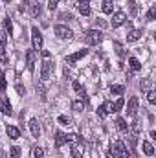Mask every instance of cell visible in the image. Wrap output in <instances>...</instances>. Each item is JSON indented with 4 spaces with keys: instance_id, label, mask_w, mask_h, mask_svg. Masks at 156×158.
Segmentation results:
<instances>
[{
    "instance_id": "5",
    "label": "cell",
    "mask_w": 156,
    "mask_h": 158,
    "mask_svg": "<svg viewBox=\"0 0 156 158\" xmlns=\"http://www.w3.org/2000/svg\"><path fill=\"white\" fill-rule=\"evenodd\" d=\"M51 74H53V63L50 59H46L42 63V68H40V79L42 81H48V79L51 77Z\"/></svg>"
},
{
    "instance_id": "39",
    "label": "cell",
    "mask_w": 156,
    "mask_h": 158,
    "mask_svg": "<svg viewBox=\"0 0 156 158\" xmlns=\"http://www.w3.org/2000/svg\"><path fill=\"white\" fill-rule=\"evenodd\" d=\"M59 2H61V0H48V7H50V9L53 11V9H55V7L59 6Z\"/></svg>"
},
{
    "instance_id": "20",
    "label": "cell",
    "mask_w": 156,
    "mask_h": 158,
    "mask_svg": "<svg viewBox=\"0 0 156 158\" xmlns=\"http://www.w3.org/2000/svg\"><path fill=\"white\" fill-rule=\"evenodd\" d=\"M142 149H143V153H145L147 156H153V155H154V147H153L151 142H143V143H142Z\"/></svg>"
},
{
    "instance_id": "28",
    "label": "cell",
    "mask_w": 156,
    "mask_h": 158,
    "mask_svg": "<svg viewBox=\"0 0 156 158\" xmlns=\"http://www.w3.org/2000/svg\"><path fill=\"white\" fill-rule=\"evenodd\" d=\"M129 11H130V15H138V6L134 0H129Z\"/></svg>"
},
{
    "instance_id": "22",
    "label": "cell",
    "mask_w": 156,
    "mask_h": 158,
    "mask_svg": "<svg viewBox=\"0 0 156 158\" xmlns=\"http://www.w3.org/2000/svg\"><path fill=\"white\" fill-rule=\"evenodd\" d=\"M72 88H74V90L77 92L79 96H81V98H84V94H86V90H84V86H83V85H81L79 81H74V83H72Z\"/></svg>"
},
{
    "instance_id": "26",
    "label": "cell",
    "mask_w": 156,
    "mask_h": 158,
    "mask_svg": "<svg viewBox=\"0 0 156 158\" xmlns=\"http://www.w3.org/2000/svg\"><path fill=\"white\" fill-rule=\"evenodd\" d=\"M116 125H117V129H119V131H123V132L129 129V123L125 121V118H117L116 119Z\"/></svg>"
},
{
    "instance_id": "42",
    "label": "cell",
    "mask_w": 156,
    "mask_h": 158,
    "mask_svg": "<svg viewBox=\"0 0 156 158\" xmlns=\"http://www.w3.org/2000/svg\"><path fill=\"white\" fill-rule=\"evenodd\" d=\"M96 24H97L99 28H107V22H105L103 19H96Z\"/></svg>"
},
{
    "instance_id": "24",
    "label": "cell",
    "mask_w": 156,
    "mask_h": 158,
    "mask_svg": "<svg viewBox=\"0 0 156 158\" xmlns=\"http://www.w3.org/2000/svg\"><path fill=\"white\" fill-rule=\"evenodd\" d=\"M112 107H114V112H119V110L125 107V99H123V98H117L116 101L112 103Z\"/></svg>"
},
{
    "instance_id": "4",
    "label": "cell",
    "mask_w": 156,
    "mask_h": 158,
    "mask_svg": "<svg viewBox=\"0 0 156 158\" xmlns=\"http://www.w3.org/2000/svg\"><path fill=\"white\" fill-rule=\"evenodd\" d=\"M31 42H33V50H42V44H44V39H42V33L39 31L37 26L31 28Z\"/></svg>"
},
{
    "instance_id": "8",
    "label": "cell",
    "mask_w": 156,
    "mask_h": 158,
    "mask_svg": "<svg viewBox=\"0 0 156 158\" xmlns=\"http://www.w3.org/2000/svg\"><path fill=\"white\" fill-rule=\"evenodd\" d=\"M125 20H127V15H125L123 11H116V13L112 15V28H119V26H123Z\"/></svg>"
},
{
    "instance_id": "36",
    "label": "cell",
    "mask_w": 156,
    "mask_h": 158,
    "mask_svg": "<svg viewBox=\"0 0 156 158\" xmlns=\"http://www.w3.org/2000/svg\"><path fill=\"white\" fill-rule=\"evenodd\" d=\"M107 114H109V112H107V107H105V103H103L101 107H97V116H99V118H105Z\"/></svg>"
},
{
    "instance_id": "27",
    "label": "cell",
    "mask_w": 156,
    "mask_h": 158,
    "mask_svg": "<svg viewBox=\"0 0 156 158\" xmlns=\"http://www.w3.org/2000/svg\"><path fill=\"white\" fill-rule=\"evenodd\" d=\"M123 90H125L123 85H112V86H110V94H117V96H119V94H123Z\"/></svg>"
},
{
    "instance_id": "23",
    "label": "cell",
    "mask_w": 156,
    "mask_h": 158,
    "mask_svg": "<svg viewBox=\"0 0 156 158\" xmlns=\"http://www.w3.org/2000/svg\"><path fill=\"white\" fill-rule=\"evenodd\" d=\"M31 158H44V149L39 147V145H35L31 149Z\"/></svg>"
},
{
    "instance_id": "11",
    "label": "cell",
    "mask_w": 156,
    "mask_h": 158,
    "mask_svg": "<svg viewBox=\"0 0 156 158\" xmlns=\"http://www.w3.org/2000/svg\"><path fill=\"white\" fill-rule=\"evenodd\" d=\"M64 143H68V134H64V132L57 131V132H55V147H57V149H61Z\"/></svg>"
},
{
    "instance_id": "15",
    "label": "cell",
    "mask_w": 156,
    "mask_h": 158,
    "mask_svg": "<svg viewBox=\"0 0 156 158\" xmlns=\"http://www.w3.org/2000/svg\"><path fill=\"white\" fill-rule=\"evenodd\" d=\"M77 9H79V13H81L83 17H88V15H90V4H88V0L79 2V4H77Z\"/></svg>"
},
{
    "instance_id": "29",
    "label": "cell",
    "mask_w": 156,
    "mask_h": 158,
    "mask_svg": "<svg viewBox=\"0 0 156 158\" xmlns=\"http://www.w3.org/2000/svg\"><path fill=\"white\" fill-rule=\"evenodd\" d=\"M72 109H74L76 112H81V110H84V103H83V101H74V103H72Z\"/></svg>"
},
{
    "instance_id": "6",
    "label": "cell",
    "mask_w": 156,
    "mask_h": 158,
    "mask_svg": "<svg viewBox=\"0 0 156 158\" xmlns=\"http://www.w3.org/2000/svg\"><path fill=\"white\" fill-rule=\"evenodd\" d=\"M35 63H37V53H35V50L31 48V50L26 52V68H28L30 72H33V70H35Z\"/></svg>"
},
{
    "instance_id": "34",
    "label": "cell",
    "mask_w": 156,
    "mask_h": 158,
    "mask_svg": "<svg viewBox=\"0 0 156 158\" xmlns=\"http://www.w3.org/2000/svg\"><path fill=\"white\" fill-rule=\"evenodd\" d=\"M0 63H7V55H6V46L0 44Z\"/></svg>"
},
{
    "instance_id": "32",
    "label": "cell",
    "mask_w": 156,
    "mask_h": 158,
    "mask_svg": "<svg viewBox=\"0 0 156 158\" xmlns=\"http://www.w3.org/2000/svg\"><path fill=\"white\" fill-rule=\"evenodd\" d=\"M151 85H153L151 79H143V81L140 83V88H143V90H151Z\"/></svg>"
},
{
    "instance_id": "1",
    "label": "cell",
    "mask_w": 156,
    "mask_h": 158,
    "mask_svg": "<svg viewBox=\"0 0 156 158\" xmlns=\"http://www.w3.org/2000/svg\"><path fill=\"white\" fill-rule=\"evenodd\" d=\"M101 40H103V33L99 30H88L84 33V44H88V46H97V44H101Z\"/></svg>"
},
{
    "instance_id": "2",
    "label": "cell",
    "mask_w": 156,
    "mask_h": 158,
    "mask_svg": "<svg viewBox=\"0 0 156 158\" xmlns=\"http://www.w3.org/2000/svg\"><path fill=\"white\" fill-rule=\"evenodd\" d=\"M53 33L57 35V39H63V40L74 39V31H72L68 26H64V24H57V26L53 28Z\"/></svg>"
},
{
    "instance_id": "3",
    "label": "cell",
    "mask_w": 156,
    "mask_h": 158,
    "mask_svg": "<svg viewBox=\"0 0 156 158\" xmlns=\"http://www.w3.org/2000/svg\"><path fill=\"white\" fill-rule=\"evenodd\" d=\"M112 149H114V153H116V156H117V158H129V156H130V151L127 149L125 142H121V140L114 142Z\"/></svg>"
},
{
    "instance_id": "19",
    "label": "cell",
    "mask_w": 156,
    "mask_h": 158,
    "mask_svg": "<svg viewBox=\"0 0 156 158\" xmlns=\"http://www.w3.org/2000/svg\"><path fill=\"white\" fill-rule=\"evenodd\" d=\"M140 37H142V31L140 30H130L129 35H127V42H136Z\"/></svg>"
},
{
    "instance_id": "30",
    "label": "cell",
    "mask_w": 156,
    "mask_h": 158,
    "mask_svg": "<svg viewBox=\"0 0 156 158\" xmlns=\"http://www.w3.org/2000/svg\"><path fill=\"white\" fill-rule=\"evenodd\" d=\"M9 158H20V147H11L9 149Z\"/></svg>"
},
{
    "instance_id": "38",
    "label": "cell",
    "mask_w": 156,
    "mask_h": 158,
    "mask_svg": "<svg viewBox=\"0 0 156 158\" xmlns=\"http://www.w3.org/2000/svg\"><path fill=\"white\" fill-rule=\"evenodd\" d=\"M6 86H7V83H6V76H4V72L0 70V88H2V92L6 90Z\"/></svg>"
},
{
    "instance_id": "43",
    "label": "cell",
    "mask_w": 156,
    "mask_h": 158,
    "mask_svg": "<svg viewBox=\"0 0 156 158\" xmlns=\"http://www.w3.org/2000/svg\"><path fill=\"white\" fill-rule=\"evenodd\" d=\"M4 2H7V4H9V2H11V0H4Z\"/></svg>"
},
{
    "instance_id": "12",
    "label": "cell",
    "mask_w": 156,
    "mask_h": 158,
    "mask_svg": "<svg viewBox=\"0 0 156 158\" xmlns=\"http://www.w3.org/2000/svg\"><path fill=\"white\" fill-rule=\"evenodd\" d=\"M0 110L6 114V116H9V114H13V110H11V103L4 98V96H0Z\"/></svg>"
},
{
    "instance_id": "16",
    "label": "cell",
    "mask_w": 156,
    "mask_h": 158,
    "mask_svg": "<svg viewBox=\"0 0 156 158\" xmlns=\"http://www.w3.org/2000/svg\"><path fill=\"white\" fill-rule=\"evenodd\" d=\"M101 11L107 13V15H112V13H114V2H112V0H103V4H101Z\"/></svg>"
},
{
    "instance_id": "21",
    "label": "cell",
    "mask_w": 156,
    "mask_h": 158,
    "mask_svg": "<svg viewBox=\"0 0 156 158\" xmlns=\"http://www.w3.org/2000/svg\"><path fill=\"white\" fill-rule=\"evenodd\" d=\"M129 64H130V70H132V72L142 70V63H140L136 57H130V59H129Z\"/></svg>"
},
{
    "instance_id": "33",
    "label": "cell",
    "mask_w": 156,
    "mask_h": 158,
    "mask_svg": "<svg viewBox=\"0 0 156 158\" xmlns=\"http://www.w3.org/2000/svg\"><path fill=\"white\" fill-rule=\"evenodd\" d=\"M147 99H149L151 105H154L156 103V92L154 90H147Z\"/></svg>"
},
{
    "instance_id": "17",
    "label": "cell",
    "mask_w": 156,
    "mask_h": 158,
    "mask_svg": "<svg viewBox=\"0 0 156 158\" xmlns=\"http://www.w3.org/2000/svg\"><path fill=\"white\" fill-rule=\"evenodd\" d=\"M127 143H129V151L134 153L136 151V143H138V136L136 134H129L127 136Z\"/></svg>"
},
{
    "instance_id": "41",
    "label": "cell",
    "mask_w": 156,
    "mask_h": 158,
    "mask_svg": "<svg viewBox=\"0 0 156 158\" xmlns=\"http://www.w3.org/2000/svg\"><path fill=\"white\" fill-rule=\"evenodd\" d=\"M15 90L18 92V96H24V94H26V88H24L22 85H17V86H15Z\"/></svg>"
},
{
    "instance_id": "9",
    "label": "cell",
    "mask_w": 156,
    "mask_h": 158,
    "mask_svg": "<svg viewBox=\"0 0 156 158\" xmlns=\"http://www.w3.org/2000/svg\"><path fill=\"white\" fill-rule=\"evenodd\" d=\"M40 13H42V4H40L39 0L30 2V15L33 19H37V17H40Z\"/></svg>"
},
{
    "instance_id": "18",
    "label": "cell",
    "mask_w": 156,
    "mask_h": 158,
    "mask_svg": "<svg viewBox=\"0 0 156 158\" xmlns=\"http://www.w3.org/2000/svg\"><path fill=\"white\" fill-rule=\"evenodd\" d=\"M4 33L9 35V37L13 35V24H11V19H9V17L4 19Z\"/></svg>"
},
{
    "instance_id": "14",
    "label": "cell",
    "mask_w": 156,
    "mask_h": 158,
    "mask_svg": "<svg viewBox=\"0 0 156 158\" xmlns=\"http://www.w3.org/2000/svg\"><path fill=\"white\" fill-rule=\"evenodd\" d=\"M6 132H7V136H9L11 140H18V138H20V131H18L15 125H7V127H6Z\"/></svg>"
},
{
    "instance_id": "31",
    "label": "cell",
    "mask_w": 156,
    "mask_h": 158,
    "mask_svg": "<svg viewBox=\"0 0 156 158\" xmlns=\"http://www.w3.org/2000/svg\"><path fill=\"white\" fill-rule=\"evenodd\" d=\"M156 19V6H151L147 11V20H154Z\"/></svg>"
},
{
    "instance_id": "13",
    "label": "cell",
    "mask_w": 156,
    "mask_h": 158,
    "mask_svg": "<svg viewBox=\"0 0 156 158\" xmlns=\"http://www.w3.org/2000/svg\"><path fill=\"white\" fill-rule=\"evenodd\" d=\"M30 131H31L33 138H39L40 136V125H39V121H37L35 118L30 119Z\"/></svg>"
},
{
    "instance_id": "25",
    "label": "cell",
    "mask_w": 156,
    "mask_h": 158,
    "mask_svg": "<svg viewBox=\"0 0 156 158\" xmlns=\"http://www.w3.org/2000/svg\"><path fill=\"white\" fill-rule=\"evenodd\" d=\"M140 132H142V121H140V119H134V121H132V134L138 136Z\"/></svg>"
},
{
    "instance_id": "40",
    "label": "cell",
    "mask_w": 156,
    "mask_h": 158,
    "mask_svg": "<svg viewBox=\"0 0 156 158\" xmlns=\"http://www.w3.org/2000/svg\"><path fill=\"white\" fill-rule=\"evenodd\" d=\"M107 158H116V153H114V149H112V143H110L109 149H107Z\"/></svg>"
},
{
    "instance_id": "37",
    "label": "cell",
    "mask_w": 156,
    "mask_h": 158,
    "mask_svg": "<svg viewBox=\"0 0 156 158\" xmlns=\"http://www.w3.org/2000/svg\"><path fill=\"white\" fill-rule=\"evenodd\" d=\"M70 153H72V158H83V155L79 153V149L76 147V145H72V147H70Z\"/></svg>"
},
{
    "instance_id": "7",
    "label": "cell",
    "mask_w": 156,
    "mask_h": 158,
    "mask_svg": "<svg viewBox=\"0 0 156 158\" xmlns=\"http://www.w3.org/2000/svg\"><path fill=\"white\" fill-rule=\"evenodd\" d=\"M136 112H138V98L132 96V98L129 99V103H127V116H129V118H134Z\"/></svg>"
},
{
    "instance_id": "10",
    "label": "cell",
    "mask_w": 156,
    "mask_h": 158,
    "mask_svg": "<svg viewBox=\"0 0 156 158\" xmlns=\"http://www.w3.org/2000/svg\"><path fill=\"white\" fill-rule=\"evenodd\" d=\"M86 53H88V50H79V52H76V53H72V55L66 57V63L68 64H74V63H77L79 59H83Z\"/></svg>"
},
{
    "instance_id": "35",
    "label": "cell",
    "mask_w": 156,
    "mask_h": 158,
    "mask_svg": "<svg viewBox=\"0 0 156 158\" xmlns=\"http://www.w3.org/2000/svg\"><path fill=\"white\" fill-rule=\"evenodd\" d=\"M57 121H59L61 125H72V118H68V116H59Z\"/></svg>"
}]
</instances>
